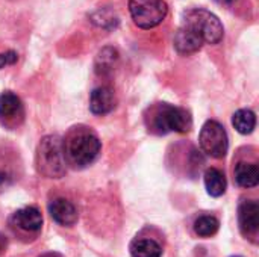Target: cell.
<instances>
[{"label":"cell","mask_w":259,"mask_h":257,"mask_svg":"<svg viewBox=\"0 0 259 257\" xmlns=\"http://www.w3.org/2000/svg\"><path fill=\"white\" fill-rule=\"evenodd\" d=\"M199 144L208 156L222 159L228 153L229 138H228L225 127L219 121L209 120L203 124V127L200 130Z\"/></svg>","instance_id":"obj_6"},{"label":"cell","mask_w":259,"mask_h":257,"mask_svg":"<svg viewBox=\"0 0 259 257\" xmlns=\"http://www.w3.org/2000/svg\"><path fill=\"white\" fill-rule=\"evenodd\" d=\"M102 18H103V21L99 24V26H102V27H106V23H109V27H115L117 23H118L117 17H115L111 11H97L96 14H93V21L102 20Z\"/></svg>","instance_id":"obj_19"},{"label":"cell","mask_w":259,"mask_h":257,"mask_svg":"<svg viewBox=\"0 0 259 257\" xmlns=\"http://www.w3.org/2000/svg\"><path fill=\"white\" fill-rule=\"evenodd\" d=\"M49 214L59 226L71 227L77 223V211L67 198H55L49 204Z\"/></svg>","instance_id":"obj_8"},{"label":"cell","mask_w":259,"mask_h":257,"mask_svg":"<svg viewBox=\"0 0 259 257\" xmlns=\"http://www.w3.org/2000/svg\"><path fill=\"white\" fill-rule=\"evenodd\" d=\"M11 183V177L5 173V171H0V191L6 189Z\"/></svg>","instance_id":"obj_21"},{"label":"cell","mask_w":259,"mask_h":257,"mask_svg":"<svg viewBox=\"0 0 259 257\" xmlns=\"http://www.w3.org/2000/svg\"><path fill=\"white\" fill-rule=\"evenodd\" d=\"M131 256L132 257H161L162 248L161 245L149 238L137 239L131 244Z\"/></svg>","instance_id":"obj_15"},{"label":"cell","mask_w":259,"mask_h":257,"mask_svg":"<svg viewBox=\"0 0 259 257\" xmlns=\"http://www.w3.org/2000/svg\"><path fill=\"white\" fill-rule=\"evenodd\" d=\"M100 150L102 144L99 138L88 130H76L64 142L65 158L79 168L91 165L99 158Z\"/></svg>","instance_id":"obj_1"},{"label":"cell","mask_w":259,"mask_h":257,"mask_svg":"<svg viewBox=\"0 0 259 257\" xmlns=\"http://www.w3.org/2000/svg\"><path fill=\"white\" fill-rule=\"evenodd\" d=\"M240 229L246 236H256L259 230V204L253 200H246L238 209Z\"/></svg>","instance_id":"obj_7"},{"label":"cell","mask_w":259,"mask_h":257,"mask_svg":"<svg viewBox=\"0 0 259 257\" xmlns=\"http://www.w3.org/2000/svg\"><path fill=\"white\" fill-rule=\"evenodd\" d=\"M205 186L211 197H222L226 192V176L217 168H208L205 173Z\"/></svg>","instance_id":"obj_14"},{"label":"cell","mask_w":259,"mask_h":257,"mask_svg":"<svg viewBox=\"0 0 259 257\" xmlns=\"http://www.w3.org/2000/svg\"><path fill=\"white\" fill-rule=\"evenodd\" d=\"M235 182L241 188H255L259 183V168L256 164L240 162L235 167Z\"/></svg>","instance_id":"obj_13"},{"label":"cell","mask_w":259,"mask_h":257,"mask_svg":"<svg viewBox=\"0 0 259 257\" xmlns=\"http://www.w3.org/2000/svg\"><path fill=\"white\" fill-rule=\"evenodd\" d=\"M117 105L115 94L108 86H99L96 88L90 95V109L96 115H105L114 111Z\"/></svg>","instance_id":"obj_9"},{"label":"cell","mask_w":259,"mask_h":257,"mask_svg":"<svg viewBox=\"0 0 259 257\" xmlns=\"http://www.w3.org/2000/svg\"><path fill=\"white\" fill-rule=\"evenodd\" d=\"M232 124L241 135H249L256 126V115L250 109H240L232 117Z\"/></svg>","instance_id":"obj_16"},{"label":"cell","mask_w":259,"mask_h":257,"mask_svg":"<svg viewBox=\"0 0 259 257\" xmlns=\"http://www.w3.org/2000/svg\"><path fill=\"white\" fill-rule=\"evenodd\" d=\"M38 171L49 179H59L65 174L64 141L58 135L44 136L36 150Z\"/></svg>","instance_id":"obj_2"},{"label":"cell","mask_w":259,"mask_h":257,"mask_svg":"<svg viewBox=\"0 0 259 257\" xmlns=\"http://www.w3.org/2000/svg\"><path fill=\"white\" fill-rule=\"evenodd\" d=\"M23 115V103L18 95L11 91L0 94V118L2 120H17Z\"/></svg>","instance_id":"obj_12"},{"label":"cell","mask_w":259,"mask_h":257,"mask_svg":"<svg viewBox=\"0 0 259 257\" xmlns=\"http://www.w3.org/2000/svg\"><path fill=\"white\" fill-rule=\"evenodd\" d=\"M202 45H203V39L196 32H193L191 29L185 26H182L175 35V47L182 55L194 53L200 50Z\"/></svg>","instance_id":"obj_11"},{"label":"cell","mask_w":259,"mask_h":257,"mask_svg":"<svg viewBox=\"0 0 259 257\" xmlns=\"http://www.w3.org/2000/svg\"><path fill=\"white\" fill-rule=\"evenodd\" d=\"M182 26L196 32L203 39V42H208V44L220 42L225 33L220 18L211 11L200 9V8L187 11L184 14Z\"/></svg>","instance_id":"obj_3"},{"label":"cell","mask_w":259,"mask_h":257,"mask_svg":"<svg viewBox=\"0 0 259 257\" xmlns=\"http://www.w3.org/2000/svg\"><path fill=\"white\" fill-rule=\"evenodd\" d=\"M217 3H220V5H225V6H231V5H234V3H237L238 0H215Z\"/></svg>","instance_id":"obj_22"},{"label":"cell","mask_w":259,"mask_h":257,"mask_svg":"<svg viewBox=\"0 0 259 257\" xmlns=\"http://www.w3.org/2000/svg\"><path fill=\"white\" fill-rule=\"evenodd\" d=\"M12 221L18 229L24 232H38L42 227V215L33 206H27L17 211L12 215Z\"/></svg>","instance_id":"obj_10"},{"label":"cell","mask_w":259,"mask_h":257,"mask_svg":"<svg viewBox=\"0 0 259 257\" xmlns=\"http://www.w3.org/2000/svg\"><path fill=\"white\" fill-rule=\"evenodd\" d=\"M47 257H50V256H47Z\"/></svg>","instance_id":"obj_23"},{"label":"cell","mask_w":259,"mask_h":257,"mask_svg":"<svg viewBox=\"0 0 259 257\" xmlns=\"http://www.w3.org/2000/svg\"><path fill=\"white\" fill-rule=\"evenodd\" d=\"M117 59H118V53H117L115 48H112V47L103 48L97 56V62H96L97 73L99 74H106L108 71H111Z\"/></svg>","instance_id":"obj_18"},{"label":"cell","mask_w":259,"mask_h":257,"mask_svg":"<svg viewBox=\"0 0 259 257\" xmlns=\"http://www.w3.org/2000/svg\"><path fill=\"white\" fill-rule=\"evenodd\" d=\"M18 59L17 53L14 50H9V52H5V53H0V70L8 67V65H12L15 64Z\"/></svg>","instance_id":"obj_20"},{"label":"cell","mask_w":259,"mask_h":257,"mask_svg":"<svg viewBox=\"0 0 259 257\" xmlns=\"http://www.w3.org/2000/svg\"><path fill=\"white\" fill-rule=\"evenodd\" d=\"M191 127L193 120L190 117V112L182 108L162 103L153 112V129L161 135L170 132L185 133L190 132Z\"/></svg>","instance_id":"obj_4"},{"label":"cell","mask_w":259,"mask_h":257,"mask_svg":"<svg viewBox=\"0 0 259 257\" xmlns=\"http://www.w3.org/2000/svg\"><path fill=\"white\" fill-rule=\"evenodd\" d=\"M220 229V223L212 215H202L194 221V232L200 238H211Z\"/></svg>","instance_id":"obj_17"},{"label":"cell","mask_w":259,"mask_h":257,"mask_svg":"<svg viewBox=\"0 0 259 257\" xmlns=\"http://www.w3.org/2000/svg\"><path fill=\"white\" fill-rule=\"evenodd\" d=\"M129 11L140 29H153L164 21L168 6L164 0H129Z\"/></svg>","instance_id":"obj_5"}]
</instances>
